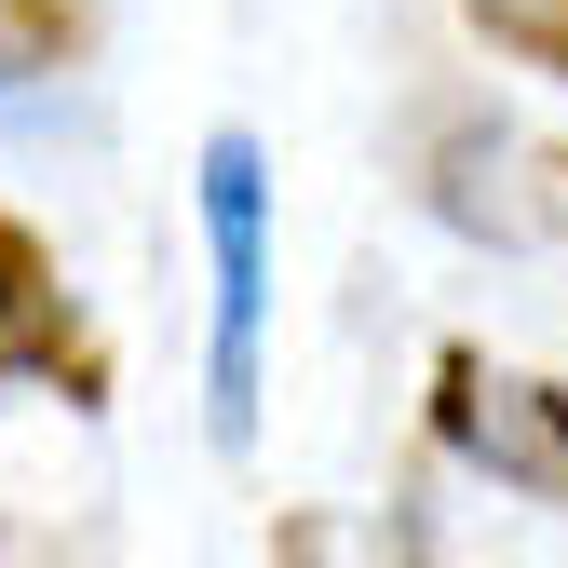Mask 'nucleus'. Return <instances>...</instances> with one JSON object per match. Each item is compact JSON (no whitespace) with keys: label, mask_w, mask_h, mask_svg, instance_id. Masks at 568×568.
<instances>
[{"label":"nucleus","mask_w":568,"mask_h":568,"mask_svg":"<svg viewBox=\"0 0 568 568\" xmlns=\"http://www.w3.org/2000/svg\"><path fill=\"white\" fill-rule=\"evenodd\" d=\"M203 217H217V419L244 434V338H257V150H203Z\"/></svg>","instance_id":"nucleus-3"},{"label":"nucleus","mask_w":568,"mask_h":568,"mask_svg":"<svg viewBox=\"0 0 568 568\" xmlns=\"http://www.w3.org/2000/svg\"><path fill=\"white\" fill-rule=\"evenodd\" d=\"M0 379H68V406L109 393V352L82 338V312L54 284V244L28 217H0Z\"/></svg>","instance_id":"nucleus-2"},{"label":"nucleus","mask_w":568,"mask_h":568,"mask_svg":"<svg viewBox=\"0 0 568 568\" xmlns=\"http://www.w3.org/2000/svg\"><path fill=\"white\" fill-rule=\"evenodd\" d=\"M460 14L501 41L515 68H555V82H568V0H460Z\"/></svg>","instance_id":"nucleus-5"},{"label":"nucleus","mask_w":568,"mask_h":568,"mask_svg":"<svg viewBox=\"0 0 568 568\" xmlns=\"http://www.w3.org/2000/svg\"><path fill=\"white\" fill-rule=\"evenodd\" d=\"M528 176H541V217H555V231H568V150H541V163H528Z\"/></svg>","instance_id":"nucleus-6"},{"label":"nucleus","mask_w":568,"mask_h":568,"mask_svg":"<svg viewBox=\"0 0 568 568\" xmlns=\"http://www.w3.org/2000/svg\"><path fill=\"white\" fill-rule=\"evenodd\" d=\"M434 434L487 474L515 487V501H568V393L528 379V366H487V352H434Z\"/></svg>","instance_id":"nucleus-1"},{"label":"nucleus","mask_w":568,"mask_h":568,"mask_svg":"<svg viewBox=\"0 0 568 568\" xmlns=\"http://www.w3.org/2000/svg\"><path fill=\"white\" fill-rule=\"evenodd\" d=\"M68 54H82V0H0V82H41Z\"/></svg>","instance_id":"nucleus-4"}]
</instances>
